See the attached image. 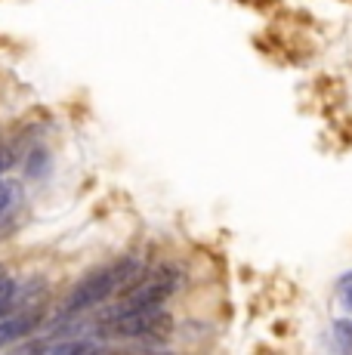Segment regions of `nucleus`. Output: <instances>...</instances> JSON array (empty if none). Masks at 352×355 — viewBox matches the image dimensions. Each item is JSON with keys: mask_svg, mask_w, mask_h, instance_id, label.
Segmentation results:
<instances>
[{"mask_svg": "<svg viewBox=\"0 0 352 355\" xmlns=\"http://www.w3.org/2000/svg\"><path fill=\"white\" fill-rule=\"evenodd\" d=\"M139 272H142L139 257H121L118 263L90 272V275H87L84 282H78V288L69 293L65 312L74 315V312H87V309H93V306L105 303L112 293H121L124 288H130L139 278Z\"/></svg>", "mask_w": 352, "mask_h": 355, "instance_id": "nucleus-1", "label": "nucleus"}, {"mask_svg": "<svg viewBox=\"0 0 352 355\" xmlns=\"http://www.w3.org/2000/svg\"><path fill=\"white\" fill-rule=\"evenodd\" d=\"M99 327L108 337H121V340H161L173 331V318L161 306H142V309H124V312L108 309L99 318Z\"/></svg>", "mask_w": 352, "mask_h": 355, "instance_id": "nucleus-2", "label": "nucleus"}, {"mask_svg": "<svg viewBox=\"0 0 352 355\" xmlns=\"http://www.w3.org/2000/svg\"><path fill=\"white\" fill-rule=\"evenodd\" d=\"M179 284H182V272L176 266H158L146 278H137L130 288H124L127 293L112 309L124 312V309H142V306H161L179 291Z\"/></svg>", "mask_w": 352, "mask_h": 355, "instance_id": "nucleus-3", "label": "nucleus"}, {"mask_svg": "<svg viewBox=\"0 0 352 355\" xmlns=\"http://www.w3.org/2000/svg\"><path fill=\"white\" fill-rule=\"evenodd\" d=\"M40 324V309H28V312H16V315H0V349L16 340L28 337L31 331H37Z\"/></svg>", "mask_w": 352, "mask_h": 355, "instance_id": "nucleus-4", "label": "nucleus"}, {"mask_svg": "<svg viewBox=\"0 0 352 355\" xmlns=\"http://www.w3.org/2000/svg\"><path fill=\"white\" fill-rule=\"evenodd\" d=\"M22 204V186L16 180H0V223L10 220Z\"/></svg>", "mask_w": 352, "mask_h": 355, "instance_id": "nucleus-5", "label": "nucleus"}, {"mask_svg": "<svg viewBox=\"0 0 352 355\" xmlns=\"http://www.w3.org/2000/svg\"><path fill=\"white\" fill-rule=\"evenodd\" d=\"M37 349H46V352H93V349H103L96 340H62V343H46V346H37Z\"/></svg>", "mask_w": 352, "mask_h": 355, "instance_id": "nucleus-6", "label": "nucleus"}, {"mask_svg": "<svg viewBox=\"0 0 352 355\" xmlns=\"http://www.w3.org/2000/svg\"><path fill=\"white\" fill-rule=\"evenodd\" d=\"M12 300H16V282H12L10 275H3V272H0V315H3V312L12 306Z\"/></svg>", "mask_w": 352, "mask_h": 355, "instance_id": "nucleus-7", "label": "nucleus"}, {"mask_svg": "<svg viewBox=\"0 0 352 355\" xmlns=\"http://www.w3.org/2000/svg\"><path fill=\"white\" fill-rule=\"evenodd\" d=\"M337 293H340L343 306H346V309H352V275H343V278H340V284H337Z\"/></svg>", "mask_w": 352, "mask_h": 355, "instance_id": "nucleus-8", "label": "nucleus"}, {"mask_svg": "<svg viewBox=\"0 0 352 355\" xmlns=\"http://www.w3.org/2000/svg\"><path fill=\"white\" fill-rule=\"evenodd\" d=\"M12 164H16V158H12V152H10V148H3V146H0V176H3L6 170L12 167Z\"/></svg>", "mask_w": 352, "mask_h": 355, "instance_id": "nucleus-9", "label": "nucleus"}]
</instances>
